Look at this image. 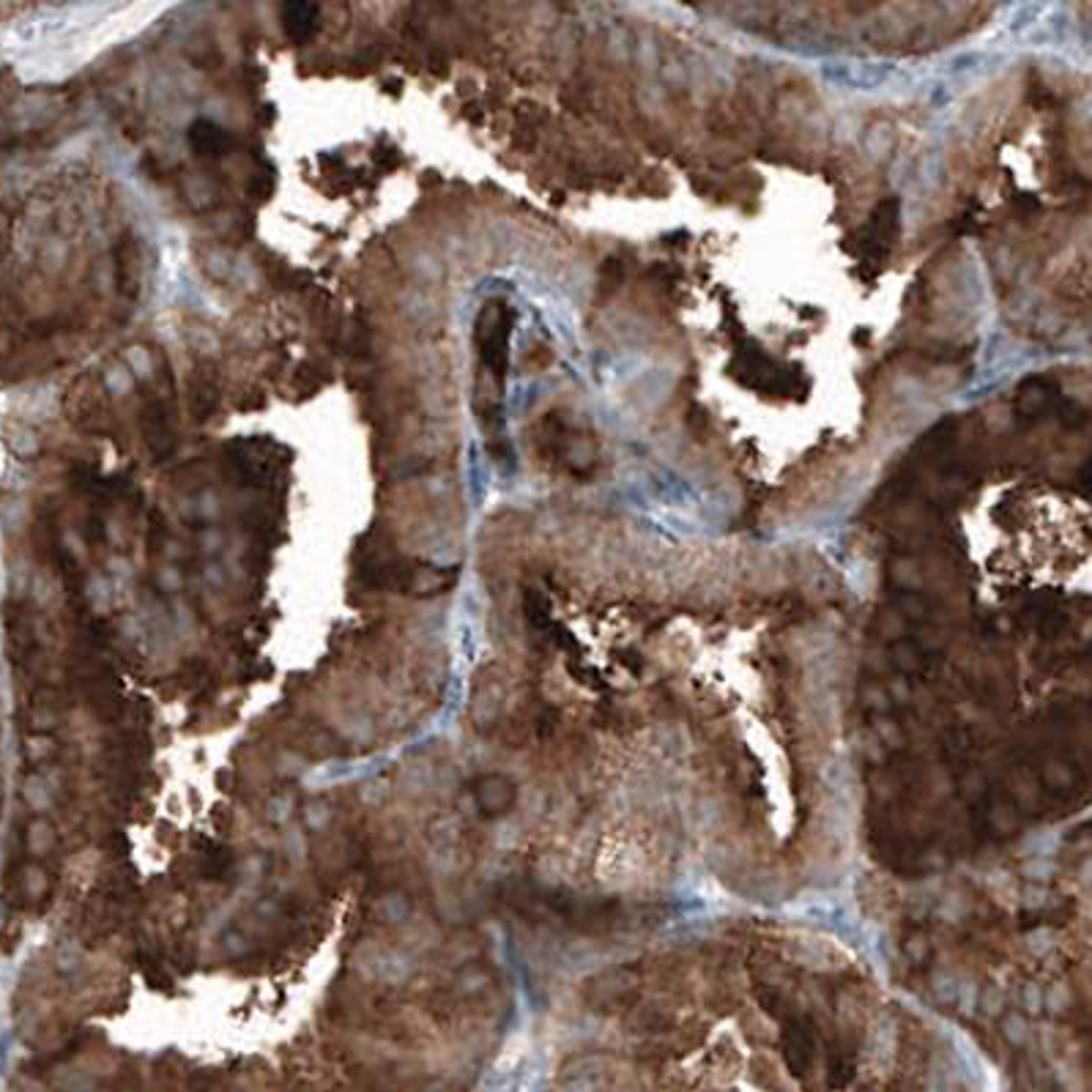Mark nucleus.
Returning <instances> with one entry per match:
<instances>
[{"label":"nucleus","mask_w":1092,"mask_h":1092,"mask_svg":"<svg viewBox=\"0 0 1092 1092\" xmlns=\"http://www.w3.org/2000/svg\"><path fill=\"white\" fill-rule=\"evenodd\" d=\"M504 706V682L501 677H479L472 690V720L477 729H490Z\"/></svg>","instance_id":"39448f33"},{"label":"nucleus","mask_w":1092,"mask_h":1092,"mask_svg":"<svg viewBox=\"0 0 1092 1092\" xmlns=\"http://www.w3.org/2000/svg\"><path fill=\"white\" fill-rule=\"evenodd\" d=\"M898 211L901 205L898 201H885L874 211L871 222L863 227L860 233V250L871 258V261H882L890 252L895 236H898Z\"/></svg>","instance_id":"f03ea898"},{"label":"nucleus","mask_w":1092,"mask_h":1092,"mask_svg":"<svg viewBox=\"0 0 1092 1092\" xmlns=\"http://www.w3.org/2000/svg\"><path fill=\"white\" fill-rule=\"evenodd\" d=\"M31 846L36 849V852H50L53 849V843H55V829L47 824V821H36L33 827H31Z\"/></svg>","instance_id":"9b49d317"},{"label":"nucleus","mask_w":1092,"mask_h":1092,"mask_svg":"<svg viewBox=\"0 0 1092 1092\" xmlns=\"http://www.w3.org/2000/svg\"><path fill=\"white\" fill-rule=\"evenodd\" d=\"M279 19H282L285 36L290 42H296V44H304V42H310L318 33L321 8L315 3H307V0H290V3H282Z\"/></svg>","instance_id":"20e7f679"},{"label":"nucleus","mask_w":1092,"mask_h":1092,"mask_svg":"<svg viewBox=\"0 0 1092 1092\" xmlns=\"http://www.w3.org/2000/svg\"><path fill=\"white\" fill-rule=\"evenodd\" d=\"M512 310L504 301H487L477 315L474 345L485 378L479 381L477 411L490 413L498 411V389L509 364V337H512Z\"/></svg>","instance_id":"f257e3e1"},{"label":"nucleus","mask_w":1092,"mask_h":1092,"mask_svg":"<svg viewBox=\"0 0 1092 1092\" xmlns=\"http://www.w3.org/2000/svg\"><path fill=\"white\" fill-rule=\"evenodd\" d=\"M190 145L203 159H219L230 148V135L211 121H195L190 129Z\"/></svg>","instance_id":"6e6552de"},{"label":"nucleus","mask_w":1092,"mask_h":1092,"mask_svg":"<svg viewBox=\"0 0 1092 1092\" xmlns=\"http://www.w3.org/2000/svg\"><path fill=\"white\" fill-rule=\"evenodd\" d=\"M518 789L507 775L487 772L474 783V803H477L482 816H504L515 805Z\"/></svg>","instance_id":"7ed1b4c3"},{"label":"nucleus","mask_w":1092,"mask_h":1092,"mask_svg":"<svg viewBox=\"0 0 1092 1092\" xmlns=\"http://www.w3.org/2000/svg\"><path fill=\"white\" fill-rule=\"evenodd\" d=\"M455 583V572H449V570H438V567H406L403 572H400V589L403 592H411V595H419V597H427V595H441V592H447L449 586Z\"/></svg>","instance_id":"0eeeda50"},{"label":"nucleus","mask_w":1092,"mask_h":1092,"mask_svg":"<svg viewBox=\"0 0 1092 1092\" xmlns=\"http://www.w3.org/2000/svg\"><path fill=\"white\" fill-rule=\"evenodd\" d=\"M74 398L80 400V403H77V411H80L77 422L91 424V419H93V424H102V416L107 413V400H104V395H102L99 386L85 389V384H77Z\"/></svg>","instance_id":"9d476101"},{"label":"nucleus","mask_w":1092,"mask_h":1092,"mask_svg":"<svg viewBox=\"0 0 1092 1092\" xmlns=\"http://www.w3.org/2000/svg\"><path fill=\"white\" fill-rule=\"evenodd\" d=\"M1054 406H1057V386L1051 381H1046V378H1029V381H1025V386L1019 389L1016 411H1019L1022 419L1035 422V419L1057 411Z\"/></svg>","instance_id":"423d86ee"},{"label":"nucleus","mask_w":1092,"mask_h":1092,"mask_svg":"<svg viewBox=\"0 0 1092 1092\" xmlns=\"http://www.w3.org/2000/svg\"><path fill=\"white\" fill-rule=\"evenodd\" d=\"M906 953H909L912 958L926 956V939H923V937H914V939H909V945H906Z\"/></svg>","instance_id":"f8f14e48"},{"label":"nucleus","mask_w":1092,"mask_h":1092,"mask_svg":"<svg viewBox=\"0 0 1092 1092\" xmlns=\"http://www.w3.org/2000/svg\"><path fill=\"white\" fill-rule=\"evenodd\" d=\"M811 1051H814V1046H811L808 1032L794 1026L786 1037V1065L791 1068L794 1076H803L811 1068V1057H814Z\"/></svg>","instance_id":"1a4fd4ad"}]
</instances>
